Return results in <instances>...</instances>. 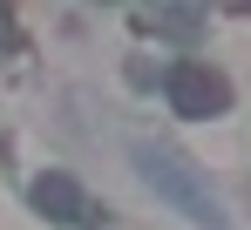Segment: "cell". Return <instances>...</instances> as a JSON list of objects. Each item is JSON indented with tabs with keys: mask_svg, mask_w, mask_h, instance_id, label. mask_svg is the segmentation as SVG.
<instances>
[{
	"mask_svg": "<svg viewBox=\"0 0 251 230\" xmlns=\"http://www.w3.org/2000/svg\"><path fill=\"white\" fill-rule=\"evenodd\" d=\"M143 176H150V183H156L170 203H183V210H190L204 230H231L224 203H217V196H210L204 183L190 176V162H183V156H170V149H143Z\"/></svg>",
	"mask_w": 251,
	"mask_h": 230,
	"instance_id": "obj_1",
	"label": "cell"
},
{
	"mask_svg": "<svg viewBox=\"0 0 251 230\" xmlns=\"http://www.w3.org/2000/svg\"><path fill=\"white\" fill-rule=\"evenodd\" d=\"M163 88H170V109H176V115H190V122H210V115H224V109H231V81L217 75L210 61H176Z\"/></svg>",
	"mask_w": 251,
	"mask_h": 230,
	"instance_id": "obj_2",
	"label": "cell"
},
{
	"mask_svg": "<svg viewBox=\"0 0 251 230\" xmlns=\"http://www.w3.org/2000/svg\"><path fill=\"white\" fill-rule=\"evenodd\" d=\"M143 27H156V34H176V41H190L197 27H204V7H197V0H150V7H143Z\"/></svg>",
	"mask_w": 251,
	"mask_h": 230,
	"instance_id": "obj_3",
	"label": "cell"
},
{
	"mask_svg": "<svg viewBox=\"0 0 251 230\" xmlns=\"http://www.w3.org/2000/svg\"><path fill=\"white\" fill-rule=\"evenodd\" d=\"M34 203H41L48 217H61V224H82V190H75L61 169H48L41 183H34Z\"/></svg>",
	"mask_w": 251,
	"mask_h": 230,
	"instance_id": "obj_4",
	"label": "cell"
},
{
	"mask_svg": "<svg viewBox=\"0 0 251 230\" xmlns=\"http://www.w3.org/2000/svg\"><path fill=\"white\" fill-rule=\"evenodd\" d=\"M14 41V21H7V0H0V47Z\"/></svg>",
	"mask_w": 251,
	"mask_h": 230,
	"instance_id": "obj_5",
	"label": "cell"
},
{
	"mask_svg": "<svg viewBox=\"0 0 251 230\" xmlns=\"http://www.w3.org/2000/svg\"><path fill=\"white\" fill-rule=\"evenodd\" d=\"M217 7H238V14H251V0H217Z\"/></svg>",
	"mask_w": 251,
	"mask_h": 230,
	"instance_id": "obj_6",
	"label": "cell"
}]
</instances>
